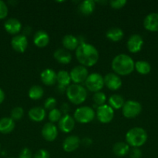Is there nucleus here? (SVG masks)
Instances as JSON below:
<instances>
[{"mask_svg": "<svg viewBox=\"0 0 158 158\" xmlns=\"http://www.w3.org/2000/svg\"><path fill=\"white\" fill-rule=\"evenodd\" d=\"M124 32L120 28L113 27L108 29L106 32V37L108 40L112 42H119L123 38Z\"/></svg>", "mask_w": 158, "mask_h": 158, "instance_id": "a878e982", "label": "nucleus"}, {"mask_svg": "<svg viewBox=\"0 0 158 158\" xmlns=\"http://www.w3.org/2000/svg\"><path fill=\"white\" fill-rule=\"evenodd\" d=\"M147 133L142 127H133L125 134V141L129 146L138 148L143 146L147 140Z\"/></svg>", "mask_w": 158, "mask_h": 158, "instance_id": "7ed1b4c3", "label": "nucleus"}, {"mask_svg": "<svg viewBox=\"0 0 158 158\" xmlns=\"http://www.w3.org/2000/svg\"><path fill=\"white\" fill-rule=\"evenodd\" d=\"M70 110V107H69V105L68 103H63V105L61 106V108H60V112H63L64 114H67V113Z\"/></svg>", "mask_w": 158, "mask_h": 158, "instance_id": "ea45409f", "label": "nucleus"}, {"mask_svg": "<svg viewBox=\"0 0 158 158\" xmlns=\"http://www.w3.org/2000/svg\"><path fill=\"white\" fill-rule=\"evenodd\" d=\"M62 117V113L60 112V110L55 109L51 110L49 112V114H48V118H49L50 123H56V122H59V120H60V118Z\"/></svg>", "mask_w": 158, "mask_h": 158, "instance_id": "2f4dec72", "label": "nucleus"}, {"mask_svg": "<svg viewBox=\"0 0 158 158\" xmlns=\"http://www.w3.org/2000/svg\"><path fill=\"white\" fill-rule=\"evenodd\" d=\"M96 116L99 122L102 123H108L114 117V110L108 105L104 104L98 106L96 110Z\"/></svg>", "mask_w": 158, "mask_h": 158, "instance_id": "6e6552de", "label": "nucleus"}, {"mask_svg": "<svg viewBox=\"0 0 158 158\" xmlns=\"http://www.w3.org/2000/svg\"><path fill=\"white\" fill-rule=\"evenodd\" d=\"M40 79L43 84L53 86L57 83V73L51 69H46L40 73Z\"/></svg>", "mask_w": 158, "mask_h": 158, "instance_id": "aec40b11", "label": "nucleus"}, {"mask_svg": "<svg viewBox=\"0 0 158 158\" xmlns=\"http://www.w3.org/2000/svg\"><path fill=\"white\" fill-rule=\"evenodd\" d=\"M15 128V122L11 117H3L0 119V133L9 134Z\"/></svg>", "mask_w": 158, "mask_h": 158, "instance_id": "5701e85b", "label": "nucleus"}, {"mask_svg": "<svg viewBox=\"0 0 158 158\" xmlns=\"http://www.w3.org/2000/svg\"><path fill=\"white\" fill-rule=\"evenodd\" d=\"M8 158H15V157H8Z\"/></svg>", "mask_w": 158, "mask_h": 158, "instance_id": "37998d69", "label": "nucleus"}, {"mask_svg": "<svg viewBox=\"0 0 158 158\" xmlns=\"http://www.w3.org/2000/svg\"><path fill=\"white\" fill-rule=\"evenodd\" d=\"M143 46V40L139 34H133L127 41V49L132 53H136L142 49Z\"/></svg>", "mask_w": 158, "mask_h": 158, "instance_id": "9b49d317", "label": "nucleus"}, {"mask_svg": "<svg viewBox=\"0 0 158 158\" xmlns=\"http://www.w3.org/2000/svg\"><path fill=\"white\" fill-rule=\"evenodd\" d=\"M71 81L74 84H80L85 82L88 77V71L87 68L84 66H77L73 68L70 72Z\"/></svg>", "mask_w": 158, "mask_h": 158, "instance_id": "1a4fd4ad", "label": "nucleus"}, {"mask_svg": "<svg viewBox=\"0 0 158 158\" xmlns=\"http://www.w3.org/2000/svg\"><path fill=\"white\" fill-rule=\"evenodd\" d=\"M5 100V93L2 89L0 88V104L4 101Z\"/></svg>", "mask_w": 158, "mask_h": 158, "instance_id": "79ce46f5", "label": "nucleus"}, {"mask_svg": "<svg viewBox=\"0 0 158 158\" xmlns=\"http://www.w3.org/2000/svg\"><path fill=\"white\" fill-rule=\"evenodd\" d=\"M49 34L44 30H39L33 36V43L37 47L43 48L49 44Z\"/></svg>", "mask_w": 158, "mask_h": 158, "instance_id": "a211bd4d", "label": "nucleus"}, {"mask_svg": "<svg viewBox=\"0 0 158 158\" xmlns=\"http://www.w3.org/2000/svg\"><path fill=\"white\" fill-rule=\"evenodd\" d=\"M87 89L91 92H99L104 86V77L98 73L89 74L85 82Z\"/></svg>", "mask_w": 158, "mask_h": 158, "instance_id": "423d86ee", "label": "nucleus"}, {"mask_svg": "<svg viewBox=\"0 0 158 158\" xmlns=\"http://www.w3.org/2000/svg\"><path fill=\"white\" fill-rule=\"evenodd\" d=\"M0 148H1V145H0Z\"/></svg>", "mask_w": 158, "mask_h": 158, "instance_id": "c03bdc74", "label": "nucleus"}, {"mask_svg": "<svg viewBox=\"0 0 158 158\" xmlns=\"http://www.w3.org/2000/svg\"><path fill=\"white\" fill-rule=\"evenodd\" d=\"M19 158H33V154L30 150L27 148H25L20 151Z\"/></svg>", "mask_w": 158, "mask_h": 158, "instance_id": "4c0bfd02", "label": "nucleus"}, {"mask_svg": "<svg viewBox=\"0 0 158 158\" xmlns=\"http://www.w3.org/2000/svg\"><path fill=\"white\" fill-rule=\"evenodd\" d=\"M24 114V110L20 106L14 107L11 111V118L13 120H21Z\"/></svg>", "mask_w": 158, "mask_h": 158, "instance_id": "473e14b6", "label": "nucleus"}, {"mask_svg": "<svg viewBox=\"0 0 158 158\" xmlns=\"http://www.w3.org/2000/svg\"><path fill=\"white\" fill-rule=\"evenodd\" d=\"M93 101L95 105H98L99 106H102L105 104V101H106V96L101 91L94 93L93 95Z\"/></svg>", "mask_w": 158, "mask_h": 158, "instance_id": "7c9ffc66", "label": "nucleus"}, {"mask_svg": "<svg viewBox=\"0 0 158 158\" xmlns=\"http://www.w3.org/2000/svg\"><path fill=\"white\" fill-rule=\"evenodd\" d=\"M87 91L80 84H71L67 89V97L68 100L75 105H80L87 98Z\"/></svg>", "mask_w": 158, "mask_h": 158, "instance_id": "20e7f679", "label": "nucleus"}, {"mask_svg": "<svg viewBox=\"0 0 158 158\" xmlns=\"http://www.w3.org/2000/svg\"><path fill=\"white\" fill-rule=\"evenodd\" d=\"M95 117V112L90 106H80L74 111V119L80 123H88Z\"/></svg>", "mask_w": 158, "mask_h": 158, "instance_id": "39448f33", "label": "nucleus"}, {"mask_svg": "<svg viewBox=\"0 0 158 158\" xmlns=\"http://www.w3.org/2000/svg\"><path fill=\"white\" fill-rule=\"evenodd\" d=\"M75 55L77 61L85 67L95 65L99 59L98 49L92 45L85 43H80L75 50Z\"/></svg>", "mask_w": 158, "mask_h": 158, "instance_id": "f257e3e1", "label": "nucleus"}, {"mask_svg": "<svg viewBox=\"0 0 158 158\" xmlns=\"http://www.w3.org/2000/svg\"><path fill=\"white\" fill-rule=\"evenodd\" d=\"M43 89L39 85H34L31 86L30 89H29L28 92V96L31 100H38L41 99L43 96Z\"/></svg>", "mask_w": 158, "mask_h": 158, "instance_id": "c85d7f7f", "label": "nucleus"}, {"mask_svg": "<svg viewBox=\"0 0 158 158\" xmlns=\"http://www.w3.org/2000/svg\"><path fill=\"white\" fill-rule=\"evenodd\" d=\"M81 143V140L77 136L71 135L66 137L62 143V147L65 152L71 153L76 151Z\"/></svg>", "mask_w": 158, "mask_h": 158, "instance_id": "2eb2a0df", "label": "nucleus"}, {"mask_svg": "<svg viewBox=\"0 0 158 158\" xmlns=\"http://www.w3.org/2000/svg\"><path fill=\"white\" fill-rule=\"evenodd\" d=\"M91 143H92V140L89 138H84L83 140H82V143L84 145H86V146L91 144Z\"/></svg>", "mask_w": 158, "mask_h": 158, "instance_id": "a19ab883", "label": "nucleus"}, {"mask_svg": "<svg viewBox=\"0 0 158 158\" xmlns=\"http://www.w3.org/2000/svg\"><path fill=\"white\" fill-rule=\"evenodd\" d=\"M75 126V120L74 117L69 114H65L58 122V127L62 132L70 133L73 131Z\"/></svg>", "mask_w": 158, "mask_h": 158, "instance_id": "4468645a", "label": "nucleus"}, {"mask_svg": "<svg viewBox=\"0 0 158 158\" xmlns=\"http://www.w3.org/2000/svg\"><path fill=\"white\" fill-rule=\"evenodd\" d=\"M135 69L141 75H147L151 70V66L148 62L139 60L135 63Z\"/></svg>", "mask_w": 158, "mask_h": 158, "instance_id": "c756f323", "label": "nucleus"}, {"mask_svg": "<svg viewBox=\"0 0 158 158\" xmlns=\"http://www.w3.org/2000/svg\"><path fill=\"white\" fill-rule=\"evenodd\" d=\"M112 68L119 76L129 75L135 69V62L129 55L121 53L113 58Z\"/></svg>", "mask_w": 158, "mask_h": 158, "instance_id": "f03ea898", "label": "nucleus"}, {"mask_svg": "<svg viewBox=\"0 0 158 158\" xmlns=\"http://www.w3.org/2000/svg\"><path fill=\"white\" fill-rule=\"evenodd\" d=\"M143 26L147 30L150 32L158 31V13L152 12L148 14L143 20Z\"/></svg>", "mask_w": 158, "mask_h": 158, "instance_id": "dca6fc26", "label": "nucleus"}, {"mask_svg": "<svg viewBox=\"0 0 158 158\" xmlns=\"http://www.w3.org/2000/svg\"><path fill=\"white\" fill-rule=\"evenodd\" d=\"M62 44L65 49L71 51L76 50L80 43H79V40L77 37L69 34V35H66L63 37Z\"/></svg>", "mask_w": 158, "mask_h": 158, "instance_id": "412c9836", "label": "nucleus"}, {"mask_svg": "<svg viewBox=\"0 0 158 158\" xmlns=\"http://www.w3.org/2000/svg\"><path fill=\"white\" fill-rule=\"evenodd\" d=\"M41 134L44 140L48 142H52L55 140L57 137L58 131H57V127L54 123L50 122V123H45L44 126L42 128Z\"/></svg>", "mask_w": 158, "mask_h": 158, "instance_id": "f8f14e48", "label": "nucleus"}, {"mask_svg": "<svg viewBox=\"0 0 158 158\" xmlns=\"http://www.w3.org/2000/svg\"><path fill=\"white\" fill-rule=\"evenodd\" d=\"M126 3V0H112V1L109 2V4L111 6V7L116 9H119L124 7Z\"/></svg>", "mask_w": 158, "mask_h": 158, "instance_id": "f704fd0d", "label": "nucleus"}, {"mask_svg": "<svg viewBox=\"0 0 158 158\" xmlns=\"http://www.w3.org/2000/svg\"><path fill=\"white\" fill-rule=\"evenodd\" d=\"M124 103L123 97L119 94H113L108 98V106H111L112 109L119 110L122 108Z\"/></svg>", "mask_w": 158, "mask_h": 158, "instance_id": "bb28decb", "label": "nucleus"}, {"mask_svg": "<svg viewBox=\"0 0 158 158\" xmlns=\"http://www.w3.org/2000/svg\"><path fill=\"white\" fill-rule=\"evenodd\" d=\"M112 151L117 157H125L129 152V146L126 142H117L113 145Z\"/></svg>", "mask_w": 158, "mask_h": 158, "instance_id": "b1692460", "label": "nucleus"}, {"mask_svg": "<svg viewBox=\"0 0 158 158\" xmlns=\"http://www.w3.org/2000/svg\"><path fill=\"white\" fill-rule=\"evenodd\" d=\"M54 57L59 63L61 64H68L72 60V56L69 51L62 48L56 49L55 52H54Z\"/></svg>", "mask_w": 158, "mask_h": 158, "instance_id": "6ab92c4d", "label": "nucleus"}, {"mask_svg": "<svg viewBox=\"0 0 158 158\" xmlns=\"http://www.w3.org/2000/svg\"><path fill=\"white\" fill-rule=\"evenodd\" d=\"M8 12L9 9L5 2L0 0V19L6 18L8 15Z\"/></svg>", "mask_w": 158, "mask_h": 158, "instance_id": "c9c22d12", "label": "nucleus"}, {"mask_svg": "<svg viewBox=\"0 0 158 158\" xmlns=\"http://www.w3.org/2000/svg\"><path fill=\"white\" fill-rule=\"evenodd\" d=\"M81 13L85 15H89L93 13L95 9V2L93 0H85L81 2L78 6Z\"/></svg>", "mask_w": 158, "mask_h": 158, "instance_id": "393cba45", "label": "nucleus"}, {"mask_svg": "<svg viewBox=\"0 0 158 158\" xmlns=\"http://www.w3.org/2000/svg\"><path fill=\"white\" fill-rule=\"evenodd\" d=\"M4 28L8 33L15 35L21 31L22 24L17 19L10 18L5 22Z\"/></svg>", "mask_w": 158, "mask_h": 158, "instance_id": "f3484780", "label": "nucleus"}, {"mask_svg": "<svg viewBox=\"0 0 158 158\" xmlns=\"http://www.w3.org/2000/svg\"><path fill=\"white\" fill-rule=\"evenodd\" d=\"M130 158H141L142 157V151L138 148H133L129 152Z\"/></svg>", "mask_w": 158, "mask_h": 158, "instance_id": "58836bf2", "label": "nucleus"}, {"mask_svg": "<svg viewBox=\"0 0 158 158\" xmlns=\"http://www.w3.org/2000/svg\"><path fill=\"white\" fill-rule=\"evenodd\" d=\"M12 49L17 52H24L28 46V40L26 35H16L11 40Z\"/></svg>", "mask_w": 158, "mask_h": 158, "instance_id": "ddd939ff", "label": "nucleus"}, {"mask_svg": "<svg viewBox=\"0 0 158 158\" xmlns=\"http://www.w3.org/2000/svg\"><path fill=\"white\" fill-rule=\"evenodd\" d=\"M29 119L34 122H41L44 120L46 117V111L45 109L40 107V106H35L32 109L29 110L28 112Z\"/></svg>", "mask_w": 158, "mask_h": 158, "instance_id": "4be33fe9", "label": "nucleus"}, {"mask_svg": "<svg viewBox=\"0 0 158 158\" xmlns=\"http://www.w3.org/2000/svg\"><path fill=\"white\" fill-rule=\"evenodd\" d=\"M71 81V76L68 71L60 70L57 73V83H58L59 86H64V87L70 86Z\"/></svg>", "mask_w": 158, "mask_h": 158, "instance_id": "cd10ccee", "label": "nucleus"}, {"mask_svg": "<svg viewBox=\"0 0 158 158\" xmlns=\"http://www.w3.org/2000/svg\"><path fill=\"white\" fill-rule=\"evenodd\" d=\"M104 84L110 90H118L122 85V82L119 75L113 73H107L104 77Z\"/></svg>", "mask_w": 158, "mask_h": 158, "instance_id": "9d476101", "label": "nucleus"}, {"mask_svg": "<svg viewBox=\"0 0 158 158\" xmlns=\"http://www.w3.org/2000/svg\"><path fill=\"white\" fill-rule=\"evenodd\" d=\"M33 158H50V154L46 150L40 149L37 151Z\"/></svg>", "mask_w": 158, "mask_h": 158, "instance_id": "e433bc0d", "label": "nucleus"}, {"mask_svg": "<svg viewBox=\"0 0 158 158\" xmlns=\"http://www.w3.org/2000/svg\"><path fill=\"white\" fill-rule=\"evenodd\" d=\"M142 111V105L135 100H128L125 102L122 106V114L125 118L133 119L139 115Z\"/></svg>", "mask_w": 158, "mask_h": 158, "instance_id": "0eeeda50", "label": "nucleus"}, {"mask_svg": "<svg viewBox=\"0 0 158 158\" xmlns=\"http://www.w3.org/2000/svg\"><path fill=\"white\" fill-rule=\"evenodd\" d=\"M57 103V102L54 97H48L44 102V108L46 110H50V111L51 110L55 109Z\"/></svg>", "mask_w": 158, "mask_h": 158, "instance_id": "72a5a7b5", "label": "nucleus"}]
</instances>
